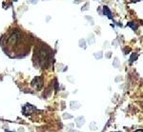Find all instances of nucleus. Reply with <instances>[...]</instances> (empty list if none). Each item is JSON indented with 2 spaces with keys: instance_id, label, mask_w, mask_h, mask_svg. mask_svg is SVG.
I'll list each match as a JSON object with an SVG mask.
<instances>
[{
  "instance_id": "f257e3e1",
  "label": "nucleus",
  "mask_w": 143,
  "mask_h": 132,
  "mask_svg": "<svg viewBox=\"0 0 143 132\" xmlns=\"http://www.w3.org/2000/svg\"><path fill=\"white\" fill-rule=\"evenodd\" d=\"M3 50L11 57H23L30 50L29 36L18 28H12L1 39Z\"/></svg>"
},
{
  "instance_id": "f03ea898",
  "label": "nucleus",
  "mask_w": 143,
  "mask_h": 132,
  "mask_svg": "<svg viewBox=\"0 0 143 132\" xmlns=\"http://www.w3.org/2000/svg\"><path fill=\"white\" fill-rule=\"evenodd\" d=\"M36 53H37V59H38V61H39L40 63L44 64L45 62H47L49 54H48V52H47L44 48H41V49H38Z\"/></svg>"
},
{
  "instance_id": "7ed1b4c3",
  "label": "nucleus",
  "mask_w": 143,
  "mask_h": 132,
  "mask_svg": "<svg viewBox=\"0 0 143 132\" xmlns=\"http://www.w3.org/2000/svg\"><path fill=\"white\" fill-rule=\"evenodd\" d=\"M32 86H36L37 89H41V86H42V81H41V79H40L39 77H36L34 78V80L32 81Z\"/></svg>"
},
{
  "instance_id": "20e7f679",
  "label": "nucleus",
  "mask_w": 143,
  "mask_h": 132,
  "mask_svg": "<svg viewBox=\"0 0 143 132\" xmlns=\"http://www.w3.org/2000/svg\"><path fill=\"white\" fill-rule=\"evenodd\" d=\"M75 122H76V126L78 127H81L85 123V119H84V117H78L75 119Z\"/></svg>"
},
{
  "instance_id": "39448f33",
  "label": "nucleus",
  "mask_w": 143,
  "mask_h": 132,
  "mask_svg": "<svg viewBox=\"0 0 143 132\" xmlns=\"http://www.w3.org/2000/svg\"><path fill=\"white\" fill-rule=\"evenodd\" d=\"M103 12H104V14L107 16L108 18H112V12L110 11L108 7H103Z\"/></svg>"
},
{
  "instance_id": "423d86ee",
  "label": "nucleus",
  "mask_w": 143,
  "mask_h": 132,
  "mask_svg": "<svg viewBox=\"0 0 143 132\" xmlns=\"http://www.w3.org/2000/svg\"><path fill=\"white\" fill-rule=\"evenodd\" d=\"M80 107V104L78 102H72L71 103V108L72 109H77Z\"/></svg>"
},
{
  "instance_id": "0eeeda50",
  "label": "nucleus",
  "mask_w": 143,
  "mask_h": 132,
  "mask_svg": "<svg viewBox=\"0 0 143 132\" xmlns=\"http://www.w3.org/2000/svg\"><path fill=\"white\" fill-rule=\"evenodd\" d=\"M88 42L90 44H94V34H90V35H89Z\"/></svg>"
},
{
  "instance_id": "6e6552de",
  "label": "nucleus",
  "mask_w": 143,
  "mask_h": 132,
  "mask_svg": "<svg viewBox=\"0 0 143 132\" xmlns=\"http://www.w3.org/2000/svg\"><path fill=\"white\" fill-rule=\"evenodd\" d=\"M102 56H103L102 52H95V53H94V57L96 58V59H101Z\"/></svg>"
},
{
  "instance_id": "1a4fd4ad",
  "label": "nucleus",
  "mask_w": 143,
  "mask_h": 132,
  "mask_svg": "<svg viewBox=\"0 0 143 132\" xmlns=\"http://www.w3.org/2000/svg\"><path fill=\"white\" fill-rule=\"evenodd\" d=\"M90 128H91L92 130H96L97 129V126H96V124H95L94 122H93V123L90 124Z\"/></svg>"
},
{
  "instance_id": "9d476101",
  "label": "nucleus",
  "mask_w": 143,
  "mask_h": 132,
  "mask_svg": "<svg viewBox=\"0 0 143 132\" xmlns=\"http://www.w3.org/2000/svg\"><path fill=\"white\" fill-rule=\"evenodd\" d=\"M137 58V54L136 53H133V54H132V56L131 57H130V62H134V59H136Z\"/></svg>"
},
{
  "instance_id": "9b49d317",
  "label": "nucleus",
  "mask_w": 143,
  "mask_h": 132,
  "mask_svg": "<svg viewBox=\"0 0 143 132\" xmlns=\"http://www.w3.org/2000/svg\"><path fill=\"white\" fill-rule=\"evenodd\" d=\"M79 45H80V47H81V48H84V49H85V48H86L85 40H80L79 41Z\"/></svg>"
},
{
  "instance_id": "f8f14e48",
  "label": "nucleus",
  "mask_w": 143,
  "mask_h": 132,
  "mask_svg": "<svg viewBox=\"0 0 143 132\" xmlns=\"http://www.w3.org/2000/svg\"><path fill=\"white\" fill-rule=\"evenodd\" d=\"M113 66H114V68H118V66H119V65H118V61H117V58H115V59H114Z\"/></svg>"
},
{
  "instance_id": "ddd939ff",
  "label": "nucleus",
  "mask_w": 143,
  "mask_h": 132,
  "mask_svg": "<svg viewBox=\"0 0 143 132\" xmlns=\"http://www.w3.org/2000/svg\"><path fill=\"white\" fill-rule=\"evenodd\" d=\"M128 26H130L131 28H133V30H134V31L137 29V26H136V25H134V24H132V22H131V23H128Z\"/></svg>"
},
{
  "instance_id": "4468645a",
  "label": "nucleus",
  "mask_w": 143,
  "mask_h": 132,
  "mask_svg": "<svg viewBox=\"0 0 143 132\" xmlns=\"http://www.w3.org/2000/svg\"><path fill=\"white\" fill-rule=\"evenodd\" d=\"M64 118H72V116H70V115H64Z\"/></svg>"
},
{
  "instance_id": "2eb2a0df",
  "label": "nucleus",
  "mask_w": 143,
  "mask_h": 132,
  "mask_svg": "<svg viewBox=\"0 0 143 132\" xmlns=\"http://www.w3.org/2000/svg\"><path fill=\"white\" fill-rule=\"evenodd\" d=\"M135 132H143V130H141V129H139V130H136Z\"/></svg>"
},
{
  "instance_id": "dca6fc26",
  "label": "nucleus",
  "mask_w": 143,
  "mask_h": 132,
  "mask_svg": "<svg viewBox=\"0 0 143 132\" xmlns=\"http://www.w3.org/2000/svg\"><path fill=\"white\" fill-rule=\"evenodd\" d=\"M132 1H140V0H132Z\"/></svg>"
}]
</instances>
